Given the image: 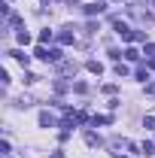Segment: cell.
I'll return each mask as SVG.
<instances>
[{"label": "cell", "mask_w": 155, "mask_h": 158, "mask_svg": "<svg viewBox=\"0 0 155 158\" xmlns=\"http://www.w3.org/2000/svg\"><path fill=\"white\" fill-rule=\"evenodd\" d=\"M85 67H88V73H94V76H100V73H103V64H100V61H88Z\"/></svg>", "instance_id": "1"}, {"label": "cell", "mask_w": 155, "mask_h": 158, "mask_svg": "<svg viewBox=\"0 0 155 158\" xmlns=\"http://www.w3.org/2000/svg\"><path fill=\"white\" fill-rule=\"evenodd\" d=\"M52 125H55V118L49 113H40V128H52Z\"/></svg>", "instance_id": "2"}, {"label": "cell", "mask_w": 155, "mask_h": 158, "mask_svg": "<svg viewBox=\"0 0 155 158\" xmlns=\"http://www.w3.org/2000/svg\"><path fill=\"white\" fill-rule=\"evenodd\" d=\"M85 12H88V15H97V12H103V3H88V6H85Z\"/></svg>", "instance_id": "3"}, {"label": "cell", "mask_w": 155, "mask_h": 158, "mask_svg": "<svg viewBox=\"0 0 155 158\" xmlns=\"http://www.w3.org/2000/svg\"><path fill=\"white\" fill-rule=\"evenodd\" d=\"M9 55H12V58H15V61H21L24 67H27V61H31V58H27V55H24V52H9Z\"/></svg>", "instance_id": "4"}, {"label": "cell", "mask_w": 155, "mask_h": 158, "mask_svg": "<svg viewBox=\"0 0 155 158\" xmlns=\"http://www.w3.org/2000/svg\"><path fill=\"white\" fill-rule=\"evenodd\" d=\"M85 143H88V146H100V137H97V134H85Z\"/></svg>", "instance_id": "5"}, {"label": "cell", "mask_w": 155, "mask_h": 158, "mask_svg": "<svg viewBox=\"0 0 155 158\" xmlns=\"http://www.w3.org/2000/svg\"><path fill=\"white\" fill-rule=\"evenodd\" d=\"M125 58H128V61H137L140 55H137V49H125Z\"/></svg>", "instance_id": "6"}, {"label": "cell", "mask_w": 155, "mask_h": 158, "mask_svg": "<svg viewBox=\"0 0 155 158\" xmlns=\"http://www.w3.org/2000/svg\"><path fill=\"white\" fill-rule=\"evenodd\" d=\"M19 43H21V46H27V43H31V34H24V31H19Z\"/></svg>", "instance_id": "7"}, {"label": "cell", "mask_w": 155, "mask_h": 158, "mask_svg": "<svg viewBox=\"0 0 155 158\" xmlns=\"http://www.w3.org/2000/svg\"><path fill=\"white\" fill-rule=\"evenodd\" d=\"M49 61H61V49H49Z\"/></svg>", "instance_id": "8"}, {"label": "cell", "mask_w": 155, "mask_h": 158, "mask_svg": "<svg viewBox=\"0 0 155 158\" xmlns=\"http://www.w3.org/2000/svg\"><path fill=\"white\" fill-rule=\"evenodd\" d=\"M140 149H143V152H146V155H152V152H155V146H152V143H149V140H146V143H143V146H140Z\"/></svg>", "instance_id": "9"}, {"label": "cell", "mask_w": 155, "mask_h": 158, "mask_svg": "<svg viewBox=\"0 0 155 158\" xmlns=\"http://www.w3.org/2000/svg\"><path fill=\"white\" fill-rule=\"evenodd\" d=\"M52 40V31H40V43H49Z\"/></svg>", "instance_id": "10"}, {"label": "cell", "mask_w": 155, "mask_h": 158, "mask_svg": "<svg viewBox=\"0 0 155 158\" xmlns=\"http://www.w3.org/2000/svg\"><path fill=\"white\" fill-rule=\"evenodd\" d=\"M37 58H43V61H49V49H43V46H40V49H37Z\"/></svg>", "instance_id": "11"}, {"label": "cell", "mask_w": 155, "mask_h": 158, "mask_svg": "<svg viewBox=\"0 0 155 158\" xmlns=\"http://www.w3.org/2000/svg\"><path fill=\"white\" fill-rule=\"evenodd\" d=\"M58 40H61V43H73V34H70V31H64V34H61Z\"/></svg>", "instance_id": "12"}, {"label": "cell", "mask_w": 155, "mask_h": 158, "mask_svg": "<svg viewBox=\"0 0 155 158\" xmlns=\"http://www.w3.org/2000/svg\"><path fill=\"white\" fill-rule=\"evenodd\" d=\"M143 125H146V128L152 131V128H155V116H146V118H143Z\"/></svg>", "instance_id": "13"}, {"label": "cell", "mask_w": 155, "mask_h": 158, "mask_svg": "<svg viewBox=\"0 0 155 158\" xmlns=\"http://www.w3.org/2000/svg\"><path fill=\"white\" fill-rule=\"evenodd\" d=\"M143 55H149V58H155V46H152V43H146V52H143Z\"/></svg>", "instance_id": "14"}, {"label": "cell", "mask_w": 155, "mask_h": 158, "mask_svg": "<svg viewBox=\"0 0 155 158\" xmlns=\"http://www.w3.org/2000/svg\"><path fill=\"white\" fill-rule=\"evenodd\" d=\"M43 3H49V0H43Z\"/></svg>", "instance_id": "15"}]
</instances>
